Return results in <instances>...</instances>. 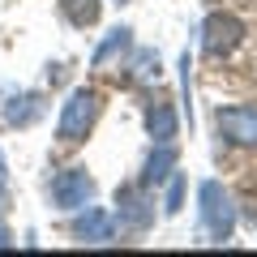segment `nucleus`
<instances>
[{
    "instance_id": "nucleus-1",
    "label": "nucleus",
    "mask_w": 257,
    "mask_h": 257,
    "mask_svg": "<svg viewBox=\"0 0 257 257\" xmlns=\"http://www.w3.org/2000/svg\"><path fill=\"white\" fill-rule=\"evenodd\" d=\"M99 111H103V99H99V90H73L69 94V103L60 107V124H56V138L64 142V146H77V142L86 138L94 128V120H99Z\"/></svg>"
},
{
    "instance_id": "nucleus-2",
    "label": "nucleus",
    "mask_w": 257,
    "mask_h": 257,
    "mask_svg": "<svg viewBox=\"0 0 257 257\" xmlns=\"http://www.w3.org/2000/svg\"><path fill=\"white\" fill-rule=\"evenodd\" d=\"M197 202H202V223H206V231H210L214 244L231 240V231H236V206H231V193L223 189L219 180H202Z\"/></svg>"
},
{
    "instance_id": "nucleus-3",
    "label": "nucleus",
    "mask_w": 257,
    "mask_h": 257,
    "mask_svg": "<svg viewBox=\"0 0 257 257\" xmlns=\"http://www.w3.org/2000/svg\"><path fill=\"white\" fill-rule=\"evenodd\" d=\"M240 39H244V22H240L236 13H210V18L202 22V52L210 56V60L231 56L240 47Z\"/></svg>"
},
{
    "instance_id": "nucleus-4",
    "label": "nucleus",
    "mask_w": 257,
    "mask_h": 257,
    "mask_svg": "<svg viewBox=\"0 0 257 257\" xmlns=\"http://www.w3.org/2000/svg\"><path fill=\"white\" fill-rule=\"evenodd\" d=\"M90 197H94V180L86 176V167H64L52 180V202L60 210H82V206H90Z\"/></svg>"
},
{
    "instance_id": "nucleus-5",
    "label": "nucleus",
    "mask_w": 257,
    "mask_h": 257,
    "mask_svg": "<svg viewBox=\"0 0 257 257\" xmlns=\"http://www.w3.org/2000/svg\"><path fill=\"white\" fill-rule=\"evenodd\" d=\"M219 133L236 146H257V107H219Z\"/></svg>"
},
{
    "instance_id": "nucleus-6",
    "label": "nucleus",
    "mask_w": 257,
    "mask_h": 257,
    "mask_svg": "<svg viewBox=\"0 0 257 257\" xmlns=\"http://www.w3.org/2000/svg\"><path fill=\"white\" fill-rule=\"evenodd\" d=\"M116 206H120V223L124 227H133V231H146L150 223H155V202H150L142 189H133V184H124V189L116 193Z\"/></svg>"
},
{
    "instance_id": "nucleus-7",
    "label": "nucleus",
    "mask_w": 257,
    "mask_h": 257,
    "mask_svg": "<svg viewBox=\"0 0 257 257\" xmlns=\"http://www.w3.org/2000/svg\"><path fill=\"white\" fill-rule=\"evenodd\" d=\"M73 236L86 240V244H107L116 236V219L107 210H99V206H86V214H77V223H73Z\"/></svg>"
},
{
    "instance_id": "nucleus-8",
    "label": "nucleus",
    "mask_w": 257,
    "mask_h": 257,
    "mask_svg": "<svg viewBox=\"0 0 257 257\" xmlns=\"http://www.w3.org/2000/svg\"><path fill=\"white\" fill-rule=\"evenodd\" d=\"M176 172V150H172V142H159V150H150V159H146V172H142V184H163L167 176Z\"/></svg>"
},
{
    "instance_id": "nucleus-9",
    "label": "nucleus",
    "mask_w": 257,
    "mask_h": 257,
    "mask_svg": "<svg viewBox=\"0 0 257 257\" xmlns=\"http://www.w3.org/2000/svg\"><path fill=\"white\" fill-rule=\"evenodd\" d=\"M128 43H133V30H128V26H116V30H111V35L103 39L99 47H94L90 64H94V69H107L116 56H124V52H128Z\"/></svg>"
},
{
    "instance_id": "nucleus-10",
    "label": "nucleus",
    "mask_w": 257,
    "mask_h": 257,
    "mask_svg": "<svg viewBox=\"0 0 257 257\" xmlns=\"http://www.w3.org/2000/svg\"><path fill=\"white\" fill-rule=\"evenodd\" d=\"M146 133L155 142H172L176 138V111H172V103H150V107H146Z\"/></svg>"
},
{
    "instance_id": "nucleus-11",
    "label": "nucleus",
    "mask_w": 257,
    "mask_h": 257,
    "mask_svg": "<svg viewBox=\"0 0 257 257\" xmlns=\"http://www.w3.org/2000/svg\"><path fill=\"white\" fill-rule=\"evenodd\" d=\"M60 13L73 22L77 30H86V26H94V22H99L103 5H99V0H60Z\"/></svg>"
},
{
    "instance_id": "nucleus-12",
    "label": "nucleus",
    "mask_w": 257,
    "mask_h": 257,
    "mask_svg": "<svg viewBox=\"0 0 257 257\" xmlns=\"http://www.w3.org/2000/svg\"><path fill=\"white\" fill-rule=\"evenodd\" d=\"M39 116V94H13L9 107H5V120L9 124H30Z\"/></svg>"
},
{
    "instance_id": "nucleus-13",
    "label": "nucleus",
    "mask_w": 257,
    "mask_h": 257,
    "mask_svg": "<svg viewBox=\"0 0 257 257\" xmlns=\"http://www.w3.org/2000/svg\"><path fill=\"white\" fill-rule=\"evenodd\" d=\"M133 77H138V82H159V52L142 47V52L133 56Z\"/></svg>"
},
{
    "instance_id": "nucleus-14",
    "label": "nucleus",
    "mask_w": 257,
    "mask_h": 257,
    "mask_svg": "<svg viewBox=\"0 0 257 257\" xmlns=\"http://www.w3.org/2000/svg\"><path fill=\"white\" fill-rule=\"evenodd\" d=\"M180 202H184V176L172 172V176H167V206H163V210L176 214V210H180Z\"/></svg>"
},
{
    "instance_id": "nucleus-15",
    "label": "nucleus",
    "mask_w": 257,
    "mask_h": 257,
    "mask_svg": "<svg viewBox=\"0 0 257 257\" xmlns=\"http://www.w3.org/2000/svg\"><path fill=\"white\" fill-rule=\"evenodd\" d=\"M9 184V167H5V155H0V189Z\"/></svg>"
},
{
    "instance_id": "nucleus-16",
    "label": "nucleus",
    "mask_w": 257,
    "mask_h": 257,
    "mask_svg": "<svg viewBox=\"0 0 257 257\" xmlns=\"http://www.w3.org/2000/svg\"><path fill=\"white\" fill-rule=\"evenodd\" d=\"M9 244H13V240H9V231L0 227V248H9Z\"/></svg>"
},
{
    "instance_id": "nucleus-17",
    "label": "nucleus",
    "mask_w": 257,
    "mask_h": 257,
    "mask_svg": "<svg viewBox=\"0 0 257 257\" xmlns=\"http://www.w3.org/2000/svg\"><path fill=\"white\" fill-rule=\"evenodd\" d=\"M120 5H124V0H120Z\"/></svg>"
}]
</instances>
